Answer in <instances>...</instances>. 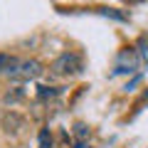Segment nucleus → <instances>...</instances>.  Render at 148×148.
<instances>
[{
	"instance_id": "obj_1",
	"label": "nucleus",
	"mask_w": 148,
	"mask_h": 148,
	"mask_svg": "<svg viewBox=\"0 0 148 148\" xmlns=\"http://www.w3.org/2000/svg\"><path fill=\"white\" fill-rule=\"evenodd\" d=\"M52 72L59 74V77H72V74H79V72H82V59H79V54H74V52L59 54V57L52 62Z\"/></svg>"
},
{
	"instance_id": "obj_2",
	"label": "nucleus",
	"mask_w": 148,
	"mask_h": 148,
	"mask_svg": "<svg viewBox=\"0 0 148 148\" xmlns=\"http://www.w3.org/2000/svg\"><path fill=\"white\" fill-rule=\"evenodd\" d=\"M40 74H42V62L40 59H20V64L8 77L15 82H30V79H37Z\"/></svg>"
},
{
	"instance_id": "obj_3",
	"label": "nucleus",
	"mask_w": 148,
	"mask_h": 148,
	"mask_svg": "<svg viewBox=\"0 0 148 148\" xmlns=\"http://www.w3.org/2000/svg\"><path fill=\"white\" fill-rule=\"evenodd\" d=\"M138 69V52L133 47H123L116 54V64H114V74H133Z\"/></svg>"
},
{
	"instance_id": "obj_4",
	"label": "nucleus",
	"mask_w": 148,
	"mask_h": 148,
	"mask_svg": "<svg viewBox=\"0 0 148 148\" xmlns=\"http://www.w3.org/2000/svg\"><path fill=\"white\" fill-rule=\"evenodd\" d=\"M17 64H20V59L15 57V54H8V52H0V74H10L12 69L17 67Z\"/></svg>"
},
{
	"instance_id": "obj_5",
	"label": "nucleus",
	"mask_w": 148,
	"mask_h": 148,
	"mask_svg": "<svg viewBox=\"0 0 148 148\" xmlns=\"http://www.w3.org/2000/svg\"><path fill=\"white\" fill-rule=\"evenodd\" d=\"M52 146V133H49V128H42L40 131V148H49Z\"/></svg>"
},
{
	"instance_id": "obj_6",
	"label": "nucleus",
	"mask_w": 148,
	"mask_h": 148,
	"mask_svg": "<svg viewBox=\"0 0 148 148\" xmlns=\"http://www.w3.org/2000/svg\"><path fill=\"white\" fill-rule=\"evenodd\" d=\"M74 133H77V138H79V141L89 138V128H86L84 123H77V126H74Z\"/></svg>"
},
{
	"instance_id": "obj_7",
	"label": "nucleus",
	"mask_w": 148,
	"mask_h": 148,
	"mask_svg": "<svg viewBox=\"0 0 148 148\" xmlns=\"http://www.w3.org/2000/svg\"><path fill=\"white\" fill-rule=\"evenodd\" d=\"M54 94H57V91L49 89V86H40V99H52Z\"/></svg>"
},
{
	"instance_id": "obj_8",
	"label": "nucleus",
	"mask_w": 148,
	"mask_h": 148,
	"mask_svg": "<svg viewBox=\"0 0 148 148\" xmlns=\"http://www.w3.org/2000/svg\"><path fill=\"white\" fill-rule=\"evenodd\" d=\"M138 47H141V49H138V57H143V59L148 62V42H146V40H141V42H138Z\"/></svg>"
},
{
	"instance_id": "obj_9",
	"label": "nucleus",
	"mask_w": 148,
	"mask_h": 148,
	"mask_svg": "<svg viewBox=\"0 0 148 148\" xmlns=\"http://www.w3.org/2000/svg\"><path fill=\"white\" fill-rule=\"evenodd\" d=\"M74 148H91V146H86L84 141H79V143H77V146H74Z\"/></svg>"
},
{
	"instance_id": "obj_10",
	"label": "nucleus",
	"mask_w": 148,
	"mask_h": 148,
	"mask_svg": "<svg viewBox=\"0 0 148 148\" xmlns=\"http://www.w3.org/2000/svg\"><path fill=\"white\" fill-rule=\"evenodd\" d=\"M146 99H148V91H146Z\"/></svg>"
}]
</instances>
